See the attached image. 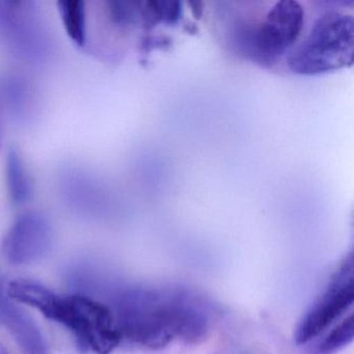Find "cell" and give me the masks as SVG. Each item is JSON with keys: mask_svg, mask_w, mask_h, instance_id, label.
I'll return each mask as SVG.
<instances>
[{"mask_svg": "<svg viewBox=\"0 0 354 354\" xmlns=\"http://www.w3.org/2000/svg\"><path fill=\"white\" fill-rule=\"evenodd\" d=\"M113 314L122 339L152 350L162 349L175 337L200 343L210 329L200 302L180 292L127 290L115 298Z\"/></svg>", "mask_w": 354, "mask_h": 354, "instance_id": "6da1fadb", "label": "cell"}, {"mask_svg": "<svg viewBox=\"0 0 354 354\" xmlns=\"http://www.w3.org/2000/svg\"><path fill=\"white\" fill-rule=\"evenodd\" d=\"M353 26V17L346 14L333 12L319 18L290 55V69L294 73L313 75L351 65Z\"/></svg>", "mask_w": 354, "mask_h": 354, "instance_id": "7a4b0ae2", "label": "cell"}, {"mask_svg": "<svg viewBox=\"0 0 354 354\" xmlns=\"http://www.w3.org/2000/svg\"><path fill=\"white\" fill-rule=\"evenodd\" d=\"M53 320L71 329L84 350L98 354L111 353L122 339L113 310L80 294L61 297Z\"/></svg>", "mask_w": 354, "mask_h": 354, "instance_id": "3957f363", "label": "cell"}, {"mask_svg": "<svg viewBox=\"0 0 354 354\" xmlns=\"http://www.w3.org/2000/svg\"><path fill=\"white\" fill-rule=\"evenodd\" d=\"M304 21V9L299 3L277 1L259 26L245 32L244 51L250 59L270 67L297 42Z\"/></svg>", "mask_w": 354, "mask_h": 354, "instance_id": "277c9868", "label": "cell"}, {"mask_svg": "<svg viewBox=\"0 0 354 354\" xmlns=\"http://www.w3.org/2000/svg\"><path fill=\"white\" fill-rule=\"evenodd\" d=\"M353 254L350 252L296 327L295 343L304 345L326 330L353 304Z\"/></svg>", "mask_w": 354, "mask_h": 354, "instance_id": "5b68a950", "label": "cell"}, {"mask_svg": "<svg viewBox=\"0 0 354 354\" xmlns=\"http://www.w3.org/2000/svg\"><path fill=\"white\" fill-rule=\"evenodd\" d=\"M53 233L49 221L38 212L16 219L3 241V252L12 264L38 262L50 252Z\"/></svg>", "mask_w": 354, "mask_h": 354, "instance_id": "8992f818", "label": "cell"}, {"mask_svg": "<svg viewBox=\"0 0 354 354\" xmlns=\"http://www.w3.org/2000/svg\"><path fill=\"white\" fill-rule=\"evenodd\" d=\"M0 321L13 335L24 354H50L36 323L0 292Z\"/></svg>", "mask_w": 354, "mask_h": 354, "instance_id": "52a82bcc", "label": "cell"}, {"mask_svg": "<svg viewBox=\"0 0 354 354\" xmlns=\"http://www.w3.org/2000/svg\"><path fill=\"white\" fill-rule=\"evenodd\" d=\"M7 295L12 299L38 308L47 318H53L59 296L40 283L26 279H16L8 287Z\"/></svg>", "mask_w": 354, "mask_h": 354, "instance_id": "ba28073f", "label": "cell"}, {"mask_svg": "<svg viewBox=\"0 0 354 354\" xmlns=\"http://www.w3.org/2000/svg\"><path fill=\"white\" fill-rule=\"evenodd\" d=\"M8 190L12 202L21 204L32 196V184L19 153L12 150L6 165Z\"/></svg>", "mask_w": 354, "mask_h": 354, "instance_id": "9c48e42d", "label": "cell"}, {"mask_svg": "<svg viewBox=\"0 0 354 354\" xmlns=\"http://www.w3.org/2000/svg\"><path fill=\"white\" fill-rule=\"evenodd\" d=\"M66 32L75 44L84 46L86 43V9L84 3L76 0L57 3Z\"/></svg>", "mask_w": 354, "mask_h": 354, "instance_id": "30bf717a", "label": "cell"}, {"mask_svg": "<svg viewBox=\"0 0 354 354\" xmlns=\"http://www.w3.org/2000/svg\"><path fill=\"white\" fill-rule=\"evenodd\" d=\"M354 337V317L350 315L333 329L317 346L316 354H333L351 343Z\"/></svg>", "mask_w": 354, "mask_h": 354, "instance_id": "8fae6325", "label": "cell"}, {"mask_svg": "<svg viewBox=\"0 0 354 354\" xmlns=\"http://www.w3.org/2000/svg\"><path fill=\"white\" fill-rule=\"evenodd\" d=\"M3 105H1V99H0V148L3 146Z\"/></svg>", "mask_w": 354, "mask_h": 354, "instance_id": "7c38bea8", "label": "cell"}, {"mask_svg": "<svg viewBox=\"0 0 354 354\" xmlns=\"http://www.w3.org/2000/svg\"><path fill=\"white\" fill-rule=\"evenodd\" d=\"M0 354H9V352H8V350L6 349L5 346H3L1 343H0Z\"/></svg>", "mask_w": 354, "mask_h": 354, "instance_id": "4fadbf2b", "label": "cell"}]
</instances>
